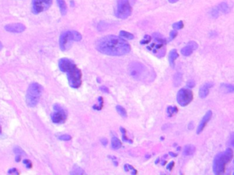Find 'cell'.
Segmentation results:
<instances>
[{
    "mask_svg": "<svg viewBox=\"0 0 234 175\" xmlns=\"http://www.w3.org/2000/svg\"><path fill=\"white\" fill-rule=\"evenodd\" d=\"M96 49L103 54L121 56L129 53L131 47L121 37L108 35L99 38L96 43Z\"/></svg>",
    "mask_w": 234,
    "mask_h": 175,
    "instance_id": "obj_1",
    "label": "cell"
},
{
    "mask_svg": "<svg viewBox=\"0 0 234 175\" xmlns=\"http://www.w3.org/2000/svg\"><path fill=\"white\" fill-rule=\"evenodd\" d=\"M43 88L41 85L34 82L29 85L27 90L26 96V102L27 105L31 108L36 106L40 100L42 94Z\"/></svg>",
    "mask_w": 234,
    "mask_h": 175,
    "instance_id": "obj_2",
    "label": "cell"
},
{
    "mask_svg": "<svg viewBox=\"0 0 234 175\" xmlns=\"http://www.w3.org/2000/svg\"><path fill=\"white\" fill-rule=\"evenodd\" d=\"M129 75L136 80H145L148 75V70L145 65L138 62H132L128 67Z\"/></svg>",
    "mask_w": 234,
    "mask_h": 175,
    "instance_id": "obj_3",
    "label": "cell"
},
{
    "mask_svg": "<svg viewBox=\"0 0 234 175\" xmlns=\"http://www.w3.org/2000/svg\"><path fill=\"white\" fill-rule=\"evenodd\" d=\"M81 35L76 31H67L62 33L59 40L60 47L61 50L65 51L68 48L71 41H80L81 40Z\"/></svg>",
    "mask_w": 234,
    "mask_h": 175,
    "instance_id": "obj_4",
    "label": "cell"
},
{
    "mask_svg": "<svg viewBox=\"0 0 234 175\" xmlns=\"http://www.w3.org/2000/svg\"><path fill=\"white\" fill-rule=\"evenodd\" d=\"M132 8L129 0H117L115 15L117 18L125 19L131 15Z\"/></svg>",
    "mask_w": 234,
    "mask_h": 175,
    "instance_id": "obj_5",
    "label": "cell"
},
{
    "mask_svg": "<svg viewBox=\"0 0 234 175\" xmlns=\"http://www.w3.org/2000/svg\"><path fill=\"white\" fill-rule=\"evenodd\" d=\"M67 73L69 86L73 88H77L80 87L81 84V73L80 70L75 66Z\"/></svg>",
    "mask_w": 234,
    "mask_h": 175,
    "instance_id": "obj_6",
    "label": "cell"
},
{
    "mask_svg": "<svg viewBox=\"0 0 234 175\" xmlns=\"http://www.w3.org/2000/svg\"><path fill=\"white\" fill-rule=\"evenodd\" d=\"M53 0H32V12L34 15L48 10L52 4Z\"/></svg>",
    "mask_w": 234,
    "mask_h": 175,
    "instance_id": "obj_7",
    "label": "cell"
},
{
    "mask_svg": "<svg viewBox=\"0 0 234 175\" xmlns=\"http://www.w3.org/2000/svg\"><path fill=\"white\" fill-rule=\"evenodd\" d=\"M193 94L191 90L188 88H182L179 90L177 95V101L181 106H186L191 102Z\"/></svg>",
    "mask_w": 234,
    "mask_h": 175,
    "instance_id": "obj_8",
    "label": "cell"
},
{
    "mask_svg": "<svg viewBox=\"0 0 234 175\" xmlns=\"http://www.w3.org/2000/svg\"><path fill=\"white\" fill-rule=\"evenodd\" d=\"M53 109L55 112L51 116L52 122L56 124L64 123L67 120V112L58 104H56L53 106Z\"/></svg>",
    "mask_w": 234,
    "mask_h": 175,
    "instance_id": "obj_9",
    "label": "cell"
},
{
    "mask_svg": "<svg viewBox=\"0 0 234 175\" xmlns=\"http://www.w3.org/2000/svg\"><path fill=\"white\" fill-rule=\"evenodd\" d=\"M227 162L223 159L221 153H219L216 157H215L213 161V171L214 174H220L225 172V165Z\"/></svg>",
    "mask_w": 234,
    "mask_h": 175,
    "instance_id": "obj_10",
    "label": "cell"
},
{
    "mask_svg": "<svg viewBox=\"0 0 234 175\" xmlns=\"http://www.w3.org/2000/svg\"><path fill=\"white\" fill-rule=\"evenodd\" d=\"M7 32L11 33H22L26 30V26L20 23H14L6 25L4 27Z\"/></svg>",
    "mask_w": 234,
    "mask_h": 175,
    "instance_id": "obj_11",
    "label": "cell"
},
{
    "mask_svg": "<svg viewBox=\"0 0 234 175\" xmlns=\"http://www.w3.org/2000/svg\"><path fill=\"white\" fill-rule=\"evenodd\" d=\"M58 66L61 71L67 73L71 68L74 67L75 64L71 60L68 58H62L59 60Z\"/></svg>",
    "mask_w": 234,
    "mask_h": 175,
    "instance_id": "obj_12",
    "label": "cell"
},
{
    "mask_svg": "<svg viewBox=\"0 0 234 175\" xmlns=\"http://www.w3.org/2000/svg\"><path fill=\"white\" fill-rule=\"evenodd\" d=\"M198 48L197 43L194 41H190L188 45L181 50V53L184 56H189L191 55L193 51Z\"/></svg>",
    "mask_w": 234,
    "mask_h": 175,
    "instance_id": "obj_13",
    "label": "cell"
},
{
    "mask_svg": "<svg viewBox=\"0 0 234 175\" xmlns=\"http://www.w3.org/2000/svg\"><path fill=\"white\" fill-rule=\"evenodd\" d=\"M212 116V112L211 110L206 112V114L204 115V116L203 117V118L201 119L199 125L198 126V129L197 131V134H199L202 132L203 130L204 129V128L205 127L206 125L208 124V122H209V120L211 119Z\"/></svg>",
    "mask_w": 234,
    "mask_h": 175,
    "instance_id": "obj_14",
    "label": "cell"
},
{
    "mask_svg": "<svg viewBox=\"0 0 234 175\" xmlns=\"http://www.w3.org/2000/svg\"><path fill=\"white\" fill-rule=\"evenodd\" d=\"M212 86H213V84L210 83V82L206 83L204 84L203 86H201L199 89V92H198L199 97L201 98H205L208 95L209 89H210Z\"/></svg>",
    "mask_w": 234,
    "mask_h": 175,
    "instance_id": "obj_15",
    "label": "cell"
},
{
    "mask_svg": "<svg viewBox=\"0 0 234 175\" xmlns=\"http://www.w3.org/2000/svg\"><path fill=\"white\" fill-rule=\"evenodd\" d=\"M179 57V55L176 49H172L170 51L169 56H168V60L171 67H175V60Z\"/></svg>",
    "mask_w": 234,
    "mask_h": 175,
    "instance_id": "obj_16",
    "label": "cell"
},
{
    "mask_svg": "<svg viewBox=\"0 0 234 175\" xmlns=\"http://www.w3.org/2000/svg\"><path fill=\"white\" fill-rule=\"evenodd\" d=\"M195 146L192 144H188L185 146L183 150V155L185 156H190L192 155L195 152Z\"/></svg>",
    "mask_w": 234,
    "mask_h": 175,
    "instance_id": "obj_17",
    "label": "cell"
},
{
    "mask_svg": "<svg viewBox=\"0 0 234 175\" xmlns=\"http://www.w3.org/2000/svg\"><path fill=\"white\" fill-rule=\"evenodd\" d=\"M56 2L58 3V5L60 8V10L61 15L62 16L66 15L67 12V6L66 2H65L64 0H56Z\"/></svg>",
    "mask_w": 234,
    "mask_h": 175,
    "instance_id": "obj_18",
    "label": "cell"
},
{
    "mask_svg": "<svg viewBox=\"0 0 234 175\" xmlns=\"http://www.w3.org/2000/svg\"><path fill=\"white\" fill-rule=\"evenodd\" d=\"M111 146H112V149L113 150H117V149H120V148L121 147L122 143L118 138H116L115 136H114V137H112V138Z\"/></svg>",
    "mask_w": 234,
    "mask_h": 175,
    "instance_id": "obj_19",
    "label": "cell"
},
{
    "mask_svg": "<svg viewBox=\"0 0 234 175\" xmlns=\"http://www.w3.org/2000/svg\"><path fill=\"white\" fill-rule=\"evenodd\" d=\"M221 89L222 90L223 92H225L227 93L233 92H234V85L232 84H221Z\"/></svg>",
    "mask_w": 234,
    "mask_h": 175,
    "instance_id": "obj_20",
    "label": "cell"
},
{
    "mask_svg": "<svg viewBox=\"0 0 234 175\" xmlns=\"http://www.w3.org/2000/svg\"><path fill=\"white\" fill-rule=\"evenodd\" d=\"M217 7L219 9L220 12H222L223 13L227 14V13H228L230 11L229 7L228 4L226 2L220 3V4L219 5H218Z\"/></svg>",
    "mask_w": 234,
    "mask_h": 175,
    "instance_id": "obj_21",
    "label": "cell"
},
{
    "mask_svg": "<svg viewBox=\"0 0 234 175\" xmlns=\"http://www.w3.org/2000/svg\"><path fill=\"white\" fill-rule=\"evenodd\" d=\"M85 174V172H84L82 169H81L80 167H79L75 165L73 166V170L71 172V174H73V175H81Z\"/></svg>",
    "mask_w": 234,
    "mask_h": 175,
    "instance_id": "obj_22",
    "label": "cell"
},
{
    "mask_svg": "<svg viewBox=\"0 0 234 175\" xmlns=\"http://www.w3.org/2000/svg\"><path fill=\"white\" fill-rule=\"evenodd\" d=\"M182 81V75L180 73H176L173 78V83L175 86H178L181 84Z\"/></svg>",
    "mask_w": 234,
    "mask_h": 175,
    "instance_id": "obj_23",
    "label": "cell"
},
{
    "mask_svg": "<svg viewBox=\"0 0 234 175\" xmlns=\"http://www.w3.org/2000/svg\"><path fill=\"white\" fill-rule=\"evenodd\" d=\"M119 36H120V37H121L122 38H126V39L128 40H132L134 39V35L126 31H121L120 33H119Z\"/></svg>",
    "mask_w": 234,
    "mask_h": 175,
    "instance_id": "obj_24",
    "label": "cell"
},
{
    "mask_svg": "<svg viewBox=\"0 0 234 175\" xmlns=\"http://www.w3.org/2000/svg\"><path fill=\"white\" fill-rule=\"evenodd\" d=\"M116 111L118 112V113L120 114L121 116L123 118L127 117V112L124 108H123V107L121 105H117L116 107Z\"/></svg>",
    "mask_w": 234,
    "mask_h": 175,
    "instance_id": "obj_25",
    "label": "cell"
},
{
    "mask_svg": "<svg viewBox=\"0 0 234 175\" xmlns=\"http://www.w3.org/2000/svg\"><path fill=\"white\" fill-rule=\"evenodd\" d=\"M178 109L176 107H172V106H169L167 108V114L168 115V116L170 117L172 116L174 114H175L177 112Z\"/></svg>",
    "mask_w": 234,
    "mask_h": 175,
    "instance_id": "obj_26",
    "label": "cell"
},
{
    "mask_svg": "<svg viewBox=\"0 0 234 175\" xmlns=\"http://www.w3.org/2000/svg\"><path fill=\"white\" fill-rule=\"evenodd\" d=\"M124 169L126 171H131V173L132 174H136L137 173L136 170L134 168V167L129 165V164H126L124 166Z\"/></svg>",
    "mask_w": 234,
    "mask_h": 175,
    "instance_id": "obj_27",
    "label": "cell"
},
{
    "mask_svg": "<svg viewBox=\"0 0 234 175\" xmlns=\"http://www.w3.org/2000/svg\"><path fill=\"white\" fill-rule=\"evenodd\" d=\"M219 12H220V10L219 8H218V7H215L210 12V15L213 18H216L219 16Z\"/></svg>",
    "mask_w": 234,
    "mask_h": 175,
    "instance_id": "obj_28",
    "label": "cell"
},
{
    "mask_svg": "<svg viewBox=\"0 0 234 175\" xmlns=\"http://www.w3.org/2000/svg\"><path fill=\"white\" fill-rule=\"evenodd\" d=\"M173 27L175 29H181L184 27V23L183 21H179L173 24Z\"/></svg>",
    "mask_w": 234,
    "mask_h": 175,
    "instance_id": "obj_29",
    "label": "cell"
},
{
    "mask_svg": "<svg viewBox=\"0 0 234 175\" xmlns=\"http://www.w3.org/2000/svg\"><path fill=\"white\" fill-rule=\"evenodd\" d=\"M14 152L15 154H17V155H21V156L26 155V153L19 146H16L14 148Z\"/></svg>",
    "mask_w": 234,
    "mask_h": 175,
    "instance_id": "obj_30",
    "label": "cell"
},
{
    "mask_svg": "<svg viewBox=\"0 0 234 175\" xmlns=\"http://www.w3.org/2000/svg\"><path fill=\"white\" fill-rule=\"evenodd\" d=\"M59 139H60V140H63V141H69V140H71V136H69V135H62V136H59Z\"/></svg>",
    "mask_w": 234,
    "mask_h": 175,
    "instance_id": "obj_31",
    "label": "cell"
},
{
    "mask_svg": "<svg viewBox=\"0 0 234 175\" xmlns=\"http://www.w3.org/2000/svg\"><path fill=\"white\" fill-rule=\"evenodd\" d=\"M151 41V37L149 36H145V37L144 38V39L140 41L141 45H145V44H148Z\"/></svg>",
    "mask_w": 234,
    "mask_h": 175,
    "instance_id": "obj_32",
    "label": "cell"
},
{
    "mask_svg": "<svg viewBox=\"0 0 234 175\" xmlns=\"http://www.w3.org/2000/svg\"><path fill=\"white\" fill-rule=\"evenodd\" d=\"M23 163L24 165L26 166L27 168H29V169L32 168V162L29 160H24L23 161Z\"/></svg>",
    "mask_w": 234,
    "mask_h": 175,
    "instance_id": "obj_33",
    "label": "cell"
},
{
    "mask_svg": "<svg viewBox=\"0 0 234 175\" xmlns=\"http://www.w3.org/2000/svg\"><path fill=\"white\" fill-rule=\"evenodd\" d=\"M99 105L97 107H93V108L97 109V110H100L102 108V105H103V99L102 97H99Z\"/></svg>",
    "mask_w": 234,
    "mask_h": 175,
    "instance_id": "obj_34",
    "label": "cell"
},
{
    "mask_svg": "<svg viewBox=\"0 0 234 175\" xmlns=\"http://www.w3.org/2000/svg\"><path fill=\"white\" fill-rule=\"evenodd\" d=\"M177 35V32L176 30H173V31H171L170 33V40H173L175 38Z\"/></svg>",
    "mask_w": 234,
    "mask_h": 175,
    "instance_id": "obj_35",
    "label": "cell"
},
{
    "mask_svg": "<svg viewBox=\"0 0 234 175\" xmlns=\"http://www.w3.org/2000/svg\"><path fill=\"white\" fill-rule=\"evenodd\" d=\"M8 173L10 174H19V172H18L17 169H16V168L10 169L9 172H8Z\"/></svg>",
    "mask_w": 234,
    "mask_h": 175,
    "instance_id": "obj_36",
    "label": "cell"
},
{
    "mask_svg": "<svg viewBox=\"0 0 234 175\" xmlns=\"http://www.w3.org/2000/svg\"><path fill=\"white\" fill-rule=\"evenodd\" d=\"M195 86V83L193 80H190L187 82V86L188 88H193Z\"/></svg>",
    "mask_w": 234,
    "mask_h": 175,
    "instance_id": "obj_37",
    "label": "cell"
},
{
    "mask_svg": "<svg viewBox=\"0 0 234 175\" xmlns=\"http://www.w3.org/2000/svg\"><path fill=\"white\" fill-rule=\"evenodd\" d=\"M173 166H174V161H171L169 164H168V166H167V168L168 170H171L173 169Z\"/></svg>",
    "mask_w": 234,
    "mask_h": 175,
    "instance_id": "obj_38",
    "label": "cell"
},
{
    "mask_svg": "<svg viewBox=\"0 0 234 175\" xmlns=\"http://www.w3.org/2000/svg\"><path fill=\"white\" fill-rule=\"evenodd\" d=\"M100 90H102V91L103 92H105V93H109V90L107 87L105 86H102L100 88Z\"/></svg>",
    "mask_w": 234,
    "mask_h": 175,
    "instance_id": "obj_39",
    "label": "cell"
},
{
    "mask_svg": "<svg viewBox=\"0 0 234 175\" xmlns=\"http://www.w3.org/2000/svg\"><path fill=\"white\" fill-rule=\"evenodd\" d=\"M230 144L234 146V133L231 135L230 137Z\"/></svg>",
    "mask_w": 234,
    "mask_h": 175,
    "instance_id": "obj_40",
    "label": "cell"
},
{
    "mask_svg": "<svg viewBox=\"0 0 234 175\" xmlns=\"http://www.w3.org/2000/svg\"><path fill=\"white\" fill-rule=\"evenodd\" d=\"M101 142H102V144L103 146H105V145L108 144V139L106 138H102L101 139Z\"/></svg>",
    "mask_w": 234,
    "mask_h": 175,
    "instance_id": "obj_41",
    "label": "cell"
},
{
    "mask_svg": "<svg viewBox=\"0 0 234 175\" xmlns=\"http://www.w3.org/2000/svg\"><path fill=\"white\" fill-rule=\"evenodd\" d=\"M21 155H17V157H16V159H15L16 161H17V162H19V161H21Z\"/></svg>",
    "mask_w": 234,
    "mask_h": 175,
    "instance_id": "obj_42",
    "label": "cell"
},
{
    "mask_svg": "<svg viewBox=\"0 0 234 175\" xmlns=\"http://www.w3.org/2000/svg\"><path fill=\"white\" fill-rule=\"evenodd\" d=\"M178 1H179V0H168V2H169L170 3H172V4H174V3L177 2Z\"/></svg>",
    "mask_w": 234,
    "mask_h": 175,
    "instance_id": "obj_43",
    "label": "cell"
},
{
    "mask_svg": "<svg viewBox=\"0 0 234 175\" xmlns=\"http://www.w3.org/2000/svg\"><path fill=\"white\" fill-rule=\"evenodd\" d=\"M169 154H170V155L172 156V157H176V156L177 155V154H174V153H171V152L169 153Z\"/></svg>",
    "mask_w": 234,
    "mask_h": 175,
    "instance_id": "obj_44",
    "label": "cell"
},
{
    "mask_svg": "<svg viewBox=\"0 0 234 175\" xmlns=\"http://www.w3.org/2000/svg\"><path fill=\"white\" fill-rule=\"evenodd\" d=\"M2 47H3V45H2V43H1V42H0V50H1V49H2Z\"/></svg>",
    "mask_w": 234,
    "mask_h": 175,
    "instance_id": "obj_45",
    "label": "cell"
},
{
    "mask_svg": "<svg viewBox=\"0 0 234 175\" xmlns=\"http://www.w3.org/2000/svg\"><path fill=\"white\" fill-rule=\"evenodd\" d=\"M0 133H2V128L0 127Z\"/></svg>",
    "mask_w": 234,
    "mask_h": 175,
    "instance_id": "obj_46",
    "label": "cell"
}]
</instances>
